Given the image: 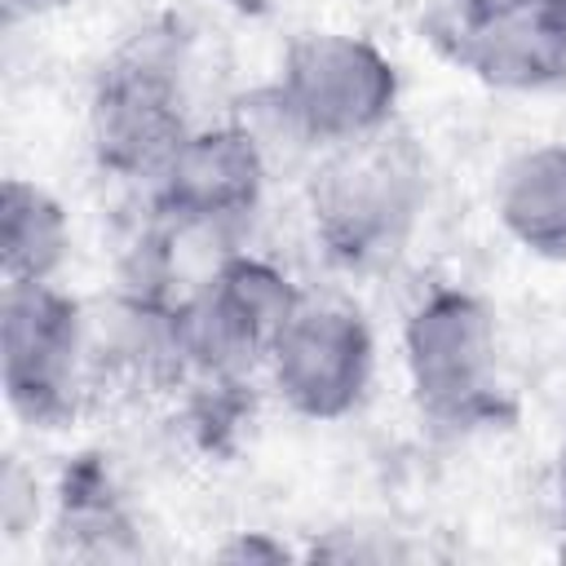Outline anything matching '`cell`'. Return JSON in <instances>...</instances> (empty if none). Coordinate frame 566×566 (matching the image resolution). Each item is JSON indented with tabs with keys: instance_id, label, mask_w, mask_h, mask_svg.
Masks as SVG:
<instances>
[{
	"instance_id": "obj_1",
	"label": "cell",
	"mask_w": 566,
	"mask_h": 566,
	"mask_svg": "<svg viewBox=\"0 0 566 566\" xmlns=\"http://www.w3.org/2000/svg\"><path fill=\"white\" fill-rule=\"evenodd\" d=\"M314 181L323 243L345 265H371L398 252L420 208V159L402 137H354Z\"/></svg>"
},
{
	"instance_id": "obj_2",
	"label": "cell",
	"mask_w": 566,
	"mask_h": 566,
	"mask_svg": "<svg viewBox=\"0 0 566 566\" xmlns=\"http://www.w3.org/2000/svg\"><path fill=\"white\" fill-rule=\"evenodd\" d=\"M177 40L137 35L97 75L93 93V150L111 172H164L181 133V88H177Z\"/></svg>"
},
{
	"instance_id": "obj_3",
	"label": "cell",
	"mask_w": 566,
	"mask_h": 566,
	"mask_svg": "<svg viewBox=\"0 0 566 566\" xmlns=\"http://www.w3.org/2000/svg\"><path fill=\"white\" fill-rule=\"evenodd\" d=\"M274 93L296 133L354 142L385 124L394 102V66L363 40L310 35L292 49Z\"/></svg>"
},
{
	"instance_id": "obj_4",
	"label": "cell",
	"mask_w": 566,
	"mask_h": 566,
	"mask_svg": "<svg viewBox=\"0 0 566 566\" xmlns=\"http://www.w3.org/2000/svg\"><path fill=\"white\" fill-rule=\"evenodd\" d=\"M80 305L44 283L4 287V389L22 420L57 429L75 411Z\"/></svg>"
},
{
	"instance_id": "obj_5",
	"label": "cell",
	"mask_w": 566,
	"mask_h": 566,
	"mask_svg": "<svg viewBox=\"0 0 566 566\" xmlns=\"http://www.w3.org/2000/svg\"><path fill=\"white\" fill-rule=\"evenodd\" d=\"M296 314V296L283 274L261 261H226L208 287L172 314L177 345L212 376L243 371L261 349H274L279 332Z\"/></svg>"
},
{
	"instance_id": "obj_6",
	"label": "cell",
	"mask_w": 566,
	"mask_h": 566,
	"mask_svg": "<svg viewBox=\"0 0 566 566\" xmlns=\"http://www.w3.org/2000/svg\"><path fill=\"white\" fill-rule=\"evenodd\" d=\"M420 402L442 424H478L500 411L491 389V318L464 292H438L407 327Z\"/></svg>"
},
{
	"instance_id": "obj_7",
	"label": "cell",
	"mask_w": 566,
	"mask_h": 566,
	"mask_svg": "<svg viewBox=\"0 0 566 566\" xmlns=\"http://www.w3.org/2000/svg\"><path fill=\"white\" fill-rule=\"evenodd\" d=\"M274 371L292 407L305 416H340L358 402L371 371V340L358 314H292L274 340Z\"/></svg>"
},
{
	"instance_id": "obj_8",
	"label": "cell",
	"mask_w": 566,
	"mask_h": 566,
	"mask_svg": "<svg viewBox=\"0 0 566 566\" xmlns=\"http://www.w3.org/2000/svg\"><path fill=\"white\" fill-rule=\"evenodd\" d=\"M261 190V155L248 133L186 137L164 168V208L177 221L221 226L252 212Z\"/></svg>"
},
{
	"instance_id": "obj_9",
	"label": "cell",
	"mask_w": 566,
	"mask_h": 566,
	"mask_svg": "<svg viewBox=\"0 0 566 566\" xmlns=\"http://www.w3.org/2000/svg\"><path fill=\"white\" fill-rule=\"evenodd\" d=\"M66 252V221H62V208L9 177L4 181V203H0V265H4V279L9 283H44L57 261Z\"/></svg>"
},
{
	"instance_id": "obj_10",
	"label": "cell",
	"mask_w": 566,
	"mask_h": 566,
	"mask_svg": "<svg viewBox=\"0 0 566 566\" xmlns=\"http://www.w3.org/2000/svg\"><path fill=\"white\" fill-rule=\"evenodd\" d=\"M500 208L522 243L535 252H566V146H544L517 159Z\"/></svg>"
},
{
	"instance_id": "obj_11",
	"label": "cell",
	"mask_w": 566,
	"mask_h": 566,
	"mask_svg": "<svg viewBox=\"0 0 566 566\" xmlns=\"http://www.w3.org/2000/svg\"><path fill=\"white\" fill-rule=\"evenodd\" d=\"M57 531L80 553H111L115 539L128 535V517L111 491V478L97 455H80L62 478V517Z\"/></svg>"
},
{
	"instance_id": "obj_12",
	"label": "cell",
	"mask_w": 566,
	"mask_h": 566,
	"mask_svg": "<svg viewBox=\"0 0 566 566\" xmlns=\"http://www.w3.org/2000/svg\"><path fill=\"white\" fill-rule=\"evenodd\" d=\"M455 4H460V27H486V22H500L526 9L531 0H455Z\"/></svg>"
},
{
	"instance_id": "obj_13",
	"label": "cell",
	"mask_w": 566,
	"mask_h": 566,
	"mask_svg": "<svg viewBox=\"0 0 566 566\" xmlns=\"http://www.w3.org/2000/svg\"><path fill=\"white\" fill-rule=\"evenodd\" d=\"M57 4H66V0H4V13L9 18H35V13H49Z\"/></svg>"
},
{
	"instance_id": "obj_14",
	"label": "cell",
	"mask_w": 566,
	"mask_h": 566,
	"mask_svg": "<svg viewBox=\"0 0 566 566\" xmlns=\"http://www.w3.org/2000/svg\"><path fill=\"white\" fill-rule=\"evenodd\" d=\"M239 9H248V13H261V9H270V0H234Z\"/></svg>"
},
{
	"instance_id": "obj_15",
	"label": "cell",
	"mask_w": 566,
	"mask_h": 566,
	"mask_svg": "<svg viewBox=\"0 0 566 566\" xmlns=\"http://www.w3.org/2000/svg\"><path fill=\"white\" fill-rule=\"evenodd\" d=\"M562 500H566V451H562Z\"/></svg>"
}]
</instances>
